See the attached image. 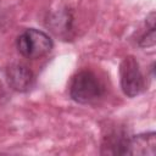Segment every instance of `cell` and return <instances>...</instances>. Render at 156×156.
<instances>
[{
    "instance_id": "obj_5",
    "label": "cell",
    "mask_w": 156,
    "mask_h": 156,
    "mask_svg": "<svg viewBox=\"0 0 156 156\" xmlns=\"http://www.w3.org/2000/svg\"><path fill=\"white\" fill-rule=\"evenodd\" d=\"M150 155L156 154V134L154 132L143 133L127 139L124 155Z\"/></svg>"
},
{
    "instance_id": "obj_6",
    "label": "cell",
    "mask_w": 156,
    "mask_h": 156,
    "mask_svg": "<svg viewBox=\"0 0 156 156\" xmlns=\"http://www.w3.org/2000/svg\"><path fill=\"white\" fill-rule=\"evenodd\" d=\"M72 17L68 11H60L52 13L48 20V26H50L51 30L56 34L67 33L71 29Z\"/></svg>"
},
{
    "instance_id": "obj_2",
    "label": "cell",
    "mask_w": 156,
    "mask_h": 156,
    "mask_svg": "<svg viewBox=\"0 0 156 156\" xmlns=\"http://www.w3.org/2000/svg\"><path fill=\"white\" fill-rule=\"evenodd\" d=\"M51 38L43 30L28 28L23 30L16 40L18 52L27 58H39L49 54L52 49Z\"/></svg>"
},
{
    "instance_id": "obj_3",
    "label": "cell",
    "mask_w": 156,
    "mask_h": 156,
    "mask_svg": "<svg viewBox=\"0 0 156 156\" xmlns=\"http://www.w3.org/2000/svg\"><path fill=\"white\" fill-rule=\"evenodd\" d=\"M119 80L124 95L134 98L145 89V80L138 61L133 56H127L119 65Z\"/></svg>"
},
{
    "instance_id": "obj_1",
    "label": "cell",
    "mask_w": 156,
    "mask_h": 156,
    "mask_svg": "<svg viewBox=\"0 0 156 156\" xmlns=\"http://www.w3.org/2000/svg\"><path fill=\"white\" fill-rule=\"evenodd\" d=\"M102 94L104 85L90 71H80L71 80L69 96L78 104H91L101 98Z\"/></svg>"
},
{
    "instance_id": "obj_4",
    "label": "cell",
    "mask_w": 156,
    "mask_h": 156,
    "mask_svg": "<svg viewBox=\"0 0 156 156\" xmlns=\"http://www.w3.org/2000/svg\"><path fill=\"white\" fill-rule=\"evenodd\" d=\"M6 80L13 90L23 93L32 88L34 74L27 66L22 63H12L6 68Z\"/></svg>"
}]
</instances>
